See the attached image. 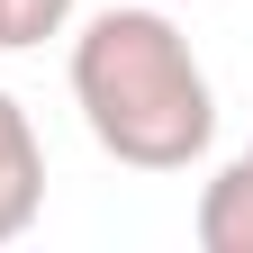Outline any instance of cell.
Masks as SVG:
<instances>
[{
	"mask_svg": "<svg viewBox=\"0 0 253 253\" xmlns=\"http://www.w3.org/2000/svg\"><path fill=\"white\" fill-rule=\"evenodd\" d=\"M73 100L90 145L126 172H190L217 136V90L163 9H100L73 37Z\"/></svg>",
	"mask_w": 253,
	"mask_h": 253,
	"instance_id": "obj_1",
	"label": "cell"
},
{
	"mask_svg": "<svg viewBox=\"0 0 253 253\" xmlns=\"http://www.w3.org/2000/svg\"><path fill=\"white\" fill-rule=\"evenodd\" d=\"M37 208H45V145L27 126V109L0 90V244H18L37 226Z\"/></svg>",
	"mask_w": 253,
	"mask_h": 253,
	"instance_id": "obj_2",
	"label": "cell"
},
{
	"mask_svg": "<svg viewBox=\"0 0 253 253\" xmlns=\"http://www.w3.org/2000/svg\"><path fill=\"white\" fill-rule=\"evenodd\" d=\"M199 244L208 253H253V181L235 163L199 190Z\"/></svg>",
	"mask_w": 253,
	"mask_h": 253,
	"instance_id": "obj_3",
	"label": "cell"
},
{
	"mask_svg": "<svg viewBox=\"0 0 253 253\" xmlns=\"http://www.w3.org/2000/svg\"><path fill=\"white\" fill-rule=\"evenodd\" d=\"M73 27V0H0V54H27Z\"/></svg>",
	"mask_w": 253,
	"mask_h": 253,
	"instance_id": "obj_4",
	"label": "cell"
},
{
	"mask_svg": "<svg viewBox=\"0 0 253 253\" xmlns=\"http://www.w3.org/2000/svg\"><path fill=\"white\" fill-rule=\"evenodd\" d=\"M235 172H244V181H253V145H244V154H235Z\"/></svg>",
	"mask_w": 253,
	"mask_h": 253,
	"instance_id": "obj_5",
	"label": "cell"
}]
</instances>
